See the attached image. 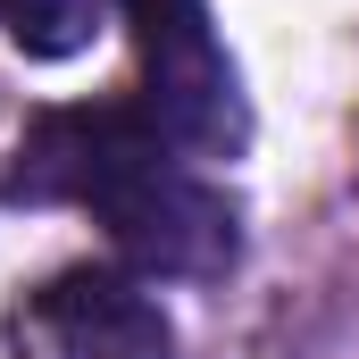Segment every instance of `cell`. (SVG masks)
<instances>
[{"label": "cell", "instance_id": "cell-2", "mask_svg": "<svg viewBox=\"0 0 359 359\" xmlns=\"http://www.w3.org/2000/svg\"><path fill=\"white\" fill-rule=\"evenodd\" d=\"M142 59V109L184 159H243L251 151V92L209 17V0H109Z\"/></svg>", "mask_w": 359, "mask_h": 359}, {"label": "cell", "instance_id": "cell-3", "mask_svg": "<svg viewBox=\"0 0 359 359\" xmlns=\"http://www.w3.org/2000/svg\"><path fill=\"white\" fill-rule=\"evenodd\" d=\"M0 343L8 359H176V326L134 268L84 259L25 284L0 318Z\"/></svg>", "mask_w": 359, "mask_h": 359}, {"label": "cell", "instance_id": "cell-1", "mask_svg": "<svg viewBox=\"0 0 359 359\" xmlns=\"http://www.w3.org/2000/svg\"><path fill=\"white\" fill-rule=\"evenodd\" d=\"M0 201L100 217L109 251L142 284H217L243 259L234 201L184 168V151L151 126L142 100L42 109L0 176Z\"/></svg>", "mask_w": 359, "mask_h": 359}, {"label": "cell", "instance_id": "cell-4", "mask_svg": "<svg viewBox=\"0 0 359 359\" xmlns=\"http://www.w3.org/2000/svg\"><path fill=\"white\" fill-rule=\"evenodd\" d=\"M109 0H0V34L25 50V59H76L92 50Z\"/></svg>", "mask_w": 359, "mask_h": 359}]
</instances>
